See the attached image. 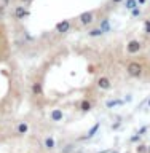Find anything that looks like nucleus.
Instances as JSON below:
<instances>
[{
	"instance_id": "dca6fc26",
	"label": "nucleus",
	"mask_w": 150,
	"mask_h": 153,
	"mask_svg": "<svg viewBox=\"0 0 150 153\" xmlns=\"http://www.w3.org/2000/svg\"><path fill=\"white\" fill-rule=\"evenodd\" d=\"M98 128H99V123H96V124H94V126H93V129H91V131L88 132V139L94 136V134H96V131H98Z\"/></svg>"
},
{
	"instance_id": "39448f33",
	"label": "nucleus",
	"mask_w": 150,
	"mask_h": 153,
	"mask_svg": "<svg viewBox=\"0 0 150 153\" xmlns=\"http://www.w3.org/2000/svg\"><path fill=\"white\" fill-rule=\"evenodd\" d=\"M98 86L104 91H109L110 88H112V81H110V78H107V76H99L98 78Z\"/></svg>"
},
{
	"instance_id": "4468645a",
	"label": "nucleus",
	"mask_w": 150,
	"mask_h": 153,
	"mask_svg": "<svg viewBox=\"0 0 150 153\" xmlns=\"http://www.w3.org/2000/svg\"><path fill=\"white\" fill-rule=\"evenodd\" d=\"M101 29H102L104 32H109V30H110V24H109V19H104V21L101 22Z\"/></svg>"
},
{
	"instance_id": "9b49d317",
	"label": "nucleus",
	"mask_w": 150,
	"mask_h": 153,
	"mask_svg": "<svg viewBox=\"0 0 150 153\" xmlns=\"http://www.w3.org/2000/svg\"><path fill=\"white\" fill-rule=\"evenodd\" d=\"M16 129H18V132H21V134H26V132L29 131V124H27L26 121H21V123H18Z\"/></svg>"
},
{
	"instance_id": "f257e3e1",
	"label": "nucleus",
	"mask_w": 150,
	"mask_h": 153,
	"mask_svg": "<svg viewBox=\"0 0 150 153\" xmlns=\"http://www.w3.org/2000/svg\"><path fill=\"white\" fill-rule=\"evenodd\" d=\"M126 70H128V75L133 76V78H137V76L142 75V65L136 61H131L129 64L126 65Z\"/></svg>"
},
{
	"instance_id": "f3484780",
	"label": "nucleus",
	"mask_w": 150,
	"mask_h": 153,
	"mask_svg": "<svg viewBox=\"0 0 150 153\" xmlns=\"http://www.w3.org/2000/svg\"><path fill=\"white\" fill-rule=\"evenodd\" d=\"M144 30H146L147 35H150V19H147V21L144 22Z\"/></svg>"
},
{
	"instance_id": "412c9836",
	"label": "nucleus",
	"mask_w": 150,
	"mask_h": 153,
	"mask_svg": "<svg viewBox=\"0 0 150 153\" xmlns=\"http://www.w3.org/2000/svg\"><path fill=\"white\" fill-rule=\"evenodd\" d=\"M139 139H141V134H136V136H133V137H131V142H137Z\"/></svg>"
},
{
	"instance_id": "6ab92c4d",
	"label": "nucleus",
	"mask_w": 150,
	"mask_h": 153,
	"mask_svg": "<svg viewBox=\"0 0 150 153\" xmlns=\"http://www.w3.org/2000/svg\"><path fill=\"white\" fill-rule=\"evenodd\" d=\"M72 150H74V145H72V143H69V145H67L66 148H62V152H61V153H70Z\"/></svg>"
},
{
	"instance_id": "6e6552de",
	"label": "nucleus",
	"mask_w": 150,
	"mask_h": 153,
	"mask_svg": "<svg viewBox=\"0 0 150 153\" xmlns=\"http://www.w3.org/2000/svg\"><path fill=\"white\" fill-rule=\"evenodd\" d=\"M50 117H51V120L53 121H62V118H64V113H62V110H59V108H56V110H53V112L50 113Z\"/></svg>"
},
{
	"instance_id": "1a4fd4ad",
	"label": "nucleus",
	"mask_w": 150,
	"mask_h": 153,
	"mask_svg": "<svg viewBox=\"0 0 150 153\" xmlns=\"http://www.w3.org/2000/svg\"><path fill=\"white\" fill-rule=\"evenodd\" d=\"M43 143H45V148H48V150H53V148L56 147V140H54V137H45Z\"/></svg>"
},
{
	"instance_id": "20e7f679",
	"label": "nucleus",
	"mask_w": 150,
	"mask_h": 153,
	"mask_svg": "<svg viewBox=\"0 0 150 153\" xmlns=\"http://www.w3.org/2000/svg\"><path fill=\"white\" fill-rule=\"evenodd\" d=\"M13 14H14V18H16V19H24V18H27V16H29V11H27V8H26V7L19 5V7L14 8Z\"/></svg>"
},
{
	"instance_id": "a878e982",
	"label": "nucleus",
	"mask_w": 150,
	"mask_h": 153,
	"mask_svg": "<svg viewBox=\"0 0 150 153\" xmlns=\"http://www.w3.org/2000/svg\"><path fill=\"white\" fill-rule=\"evenodd\" d=\"M149 105H150V100H149Z\"/></svg>"
},
{
	"instance_id": "393cba45",
	"label": "nucleus",
	"mask_w": 150,
	"mask_h": 153,
	"mask_svg": "<svg viewBox=\"0 0 150 153\" xmlns=\"http://www.w3.org/2000/svg\"><path fill=\"white\" fill-rule=\"evenodd\" d=\"M147 150H149V153H150V147H147Z\"/></svg>"
},
{
	"instance_id": "aec40b11",
	"label": "nucleus",
	"mask_w": 150,
	"mask_h": 153,
	"mask_svg": "<svg viewBox=\"0 0 150 153\" xmlns=\"http://www.w3.org/2000/svg\"><path fill=\"white\" fill-rule=\"evenodd\" d=\"M136 152H137V153H146V152H147V147L141 143V145H137V150H136Z\"/></svg>"
},
{
	"instance_id": "2eb2a0df",
	"label": "nucleus",
	"mask_w": 150,
	"mask_h": 153,
	"mask_svg": "<svg viewBox=\"0 0 150 153\" xmlns=\"http://www.w3.org/2000/svg\"><path fill=\"white\" fill-rule=\"evenodd\" d=\"M131 14H133L134 18H137V16H141V14H142V11H141V8H139V7H134L131 10Z\"/></svg>"
},
{
	"instance_id": "a211bd4d",
	"label": "nucleus",
	"mask_w": 150,
	"mask_h": 153,
	"mask_svg": "<svg viewBox=\"0 0 150 153\" xmlns=\"http://www.w3.org/2000/svg\"><path fill=\"white\" fill-rule=\"evenodd\" d=\"M122 104H123L122 100H112V102H107V107L112 108V107H115V105H122Z\"/></svg>"
},
{
	"instance_id": "0eeeda50",
	"label": "nucleus",
	"mask_w": 150,
	"mask_h": 153,
	"mask_svg": "<svg viewBox=\"0 0 150 153\" xmlns=\"http://www.w3.org/2000/svg\"><path fill=\"white\" fill-rule=\"evenodd\" d=\"M31 91L34 96H42L43 94V88H42V83H38V81H34L32 86H31Z\"/></svg>"
},
{
	"instance_id": "4be33fe9",
	"label": "nucleus",
	"mask_w": 150,
	"mask_h": 153,
	"mask_svg": "<svg viewBox=\"0 0 150 153\" xmlns=\"http://www.w3.org/2000/svg\"><path fill=\"white\" fill-rule=\"evenodd\" d=\"M19 2H22V3H31L32 0H19Z\"/></svg>"
},
{
	"instance_id": "7ed1b4c3",
	"label": "nucleus",
	"mask_w": 150,
	"mask_h": 153,
	"mask_svg": "<svg viewBox=\"0 0 150 153\" xmlns=\"http://www.w3.org/2000/svg\"><path fill=\"white\" fill-rule=\"evenodd\" d=\"M142 50V45L139 40H129L128 45H126V51L129 53V54H136V53H139Z\"/></svg>"
},
{
	"instance_id": "423d86ee",
	"label": "nucleus",
	"mask_w": 150,
	"mask_h": 153,
	"mask_svg": "<svg viewBox=\"0 0 150 153\" xmlns=\"http://www.w3.org/2000/svg\"><path fill=\"white\" fill-rule=\"evenodd\" d=\"M70 21H67V19H64V21H59L56 24V30L59 32V33H66V32H69L70 30Z\"/></svg>"
},
{
	"instance_id": "b1692460",
	"label": "nucleus",
	"mask_w": 150,
	"mask_h": 153,
	"mask_svg": "<svg viewBox=\"0 0 150 153\" xmlns=\"http://www.w3.org/2000/svg\"><path fill=\"white\" fill-rule=\"evenodd\" d=\"M137 3L139 5H144V3H146V0H137Z\"/></svg>"
},
{
	"instance_id": "ddd939ff",
	"label": "nucleus",
	"mask_w": 150,
	"mask_h": 153,
	"mask_svg": "<svg viewBox=\"0 0 150 153\" xmlns=\"http://www.w3.org/2000/svg\"><path fill=\"white\" fill-rule=\"evenodd\" d=\"M125 7L128 10H133L134 7H137V0H126V2H125Z\"/></svg>"
},
{
	"instance_id": "bb28decb",
	"label": "nucleus",
	"mask_w": 150,
	"mask_h": 153,
	"mask_svg": "<svg viewBox=\"0 0 150 153\" xmlns=\"http://www.w3.org/2000/svg\"><path fill=\"white\" fill-rule=\"evenodd\" d=\"M113 153H118V152H113Z\"/></svg>"
},
{
	"instance_id": "f8f14e48",
	"label": "nucleus",
	"mask_w": 150,
	"mask_h": 153,
	"mask_svg": "<svg viewBox=\"0 0 150 153\" xmlns=\"http://www.w3.org/2000/svg\"><path fill=\"white\" fill-rule=\"evenodd\" d=\"M102 33H104V30L99 27V29H93V30H90L88 35H90V37H101Z\"/></svg>"
},
{
	"instance_id": "9d476101",
	"label": "nucleus",
	"mask_w": 150,
	"mask_h": 153,
	"mask_svg": "<svg viewBox=\"0 0 150 153\" xmlns=\"http://www.w3.org/2000/svg\"><path fill=\"white\" fill-rule=\"evenodd\" d=\"M91 107H93V104H91V100H88V99H85V100L80 102V110L81 112H90Z\"/></svg>"
},
{
	"instance_id": "f03ea898",
	"label": "nucleus",
	"mask_w": 150,
	"mask_h": 153,
	"mask_svg": "<svg viewBox=\"0 0 150 153\" xmlns=\"http://www.w3.org/2000/svg\"><path fill=\"white\" fill-rule=\"evenodd\" d=\"M78 21H80L81 26H90V24H93V21H94V13H93V11H85V13H81L80 18H78Z\"/></svg>"
},
{
	"instance_id": "5701e85b",
	"label": "nucleus",
	"mask_w": 150,
	"mask_h": 153,
	"mask_svg": "<svg viewBox=\"0 0 150 153\" xmlns=\"http://www.w3.org/2000/svg\"><path fill=\"white\" fill-rule=\"evenodd\" d=\"M123 0H112V3H122Z\"/></svg>"
}]
</instances>
